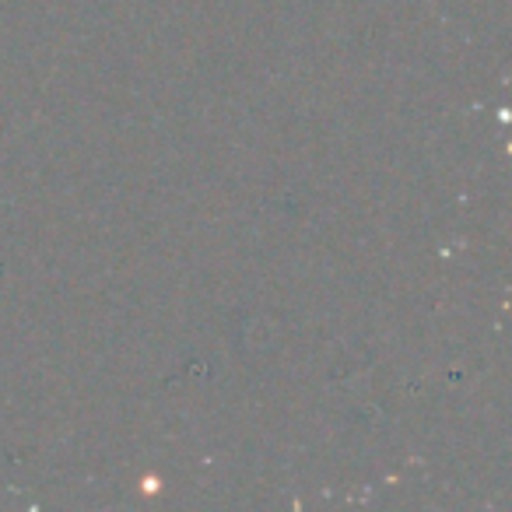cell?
I'll return each mask as SVG.
<instances>
[{"label": "cell", "mask_w": 512, "mask_h": 512, "mask_svg": "<svg viewBox=\"0 0 512 512\" xmlns=\"http://www.w3.org/2000/svg\"><path fill=\"white\" fill-rule=\"evenodd\" d=\"M141 491H144V495H155V491H158V477H144Z\"/></svg>", "instance_id": "6da1fadb"}]
</instances>
